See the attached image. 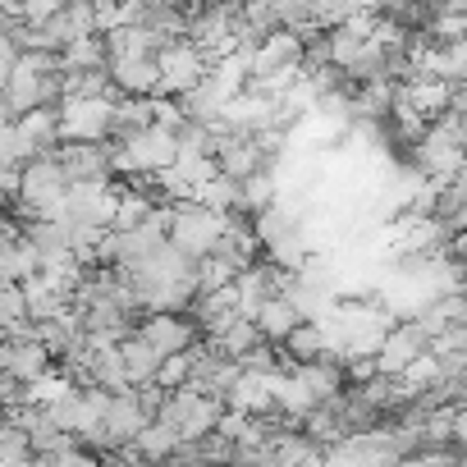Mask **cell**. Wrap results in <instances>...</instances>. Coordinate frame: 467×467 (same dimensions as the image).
Wrapping results in <instances>:
<instances>
[{"label": "cell", "instance_id": "cell-1", "mask_svg": "<svg viewBox=\"0 0 467 467\" xmlns=\"http://www.w3.org/2000/svg\"><path fill=\"white\" fill-rule=\"evenodd\" d=\"M5 110L19 119L37 106H56L60 101V60L51 51H24L15 60V69L5 74Z\"/></svg>", "mask_w": 467, "mask_h": 467}, {"label": "cell", "instance_id": "cell-2", "mask_svg": "<svg viewBox=\"0 0 467 467\" xmlns=\"http://www.w3.org/2000/svg\"><path fill=\"white\" fill-rule=\"evenodd\" d=\"M65 197H69V174L56 151L24 165V179H19L24 220H65Z\"/></svg>", "mask_w": 467, "mask_h": 467}, {"label": "cell", "instance_id": "cell-3", "mask_svg": "<svg viewBox=\"0 0 467 467\" xmlns=\"http://www.w3.org/2000/svg\"><path fill=\"white\" fill-rule=\"evenodd\" d=\"M174 156H179V133H170V129H161V124H147V129H138V133H129V138H119L115 147H110V165H115V174H161V170H170L174 165Z\"/></svg>", "mask_w": 467, "mask_h": 467}, {"label": "cell", "instance_id": "cell-4", "mask_svg": "<svg viewBox=\"0 0 467 467\" xmlns=\"http://www.w3.org/2000/svg\"><path fill=\"white\" fill-rule=\"evenodd\" d=\"M224 220L229 215H220L202 202H179V206H170V244L183 257L202 262L206 253H215V239L224 234Z\"/></svg>", "mask_w": 467, "mask_h": 467}, {"label": "cell", "instance_id": "cell-5", "mask_svg": "<svg viewBox=\"0 0 467 467\" xmlns=\"http://www.w3.org/2000/svg\"><path fill=\"white\" fill-rule=\"evenodd\" d=\"M220 412H224V403H220V399L197 394L192 385H183V389H170V394H165V408H161V417H156V421H165V426L188 444V440L211 435V431H215V421H220Z\"/></svg>", "mask_w": 467, "mask_h": 467}, {"label": "cell", "instance_id": "cell-6", "mask_svg": "<svg viewBox=\"0 0 467 467\" xmlns=\"http://www.w3.org/2000/svg\"><path fill=\"white\" fill-rule=\"evenodd\" d=\"M56 119H60V142H106L115 119V97H60Z\"/></svg>", "mask_w": 467, "mask_h": 467}, {"label": "cell", "instance_id": "cell-7", "mask_svg": "<svg viewBox=\"0 0 467 467\" xmlns=\"http://www.w3.org/2000/svg\"><path fill=\"white\" fill-rule=\"evenodd\" d=\"M156 69H161V92L165 97H183L211 74V60H206V51L192 37H170L156 51Z\"/></svg>", "mask_w": 467, "mask_h": 467}, {"label": "cell", "instance_id": "cell-8", "mask_svg": "<svg viewBox=\"0 0 467 467\" xmlns=\"http://www.w3.org/2000/svg\"><path fill=\"white\" fill-rule=\"evenodd\" d=\"M115 202H119L115 179H78V183H69V197H65V220H69V224L110 229V220H115Z\"/></svg>", "mask_w": 467, "mask_h": 467}, {"label": "cell", "instance_id": "cell-9", "mask_svg": "<svg viewBox=\"0 0 467 467\" xmlns=\"http://www.w3.org/2000/svg\"><path fill=\"white\" fill-rule=\"evenodd\" d=\"M138 335H142L161 358L188 353V348L202 339V330H197V321H192L188 312H147V317L138 321Z\"/></svg>", "mask_w": 467, "mask_h": 467}, {"label": "cell", "instance_id": "cell-10", "mask_svg": "<svg viewBox=\"0 0 467 467\" xmlns=\"http://www.w3.org/2000/svg\"><path fill=\"white\" fill-rule=\"evenodd\" d=\"M215 165L224 179H253L257 170H266V151L257 142V133H215Z\"/></svg>", "mask_w": 467, "mask_h": 467}, {"label": "cell", "instance_id": "cell-11", "mask_svg": "<svg viewBox=\"0 0 467 467\" xmlns=\"http://www.w3.org/2000/svg\"><path fill=\"white\" fill-rule=\"evenodd\" d=\"M51 353L42 339H33V330H19V335H5V344H0V371H10L19 380H37L42 371H51Z\"/></svg>", "mask_w": 467, "mask_h": 467}, {"label": "cell", "instance_id": "cell-12", "mask_svg": "<svg viewBox=\"0 0 467 467\" xmlns=\"http://www.w3.org/2000/svg\"><path fill=\"white\" fill-rule=\"evenodd\" d=\"M248 60H253V78H271L289 65H303V37L289 28H275L248 51Z\"/></svg>", "mask_w": 467, "mask_h": 467}, {"label": "cell", "instance_id": "cell-13", "mask_svg": "<svg viewBox=\"0 0 467 467\" xmlns=\"http://www.w3.org/2000/svg\"><path fill=\"white\" fill-rule=\"evenodd\" d=\"M106 69H110L115 97H156V92H161V69H156V56L110 60Z\"/></svg>", "mask_w": 467, "mask_h": 467}, {"label": "cell", "instance_id": "cell-14", "mask_svg": "<svg viewBox=\"0 0 467 467\" xmlns=\"http://www.w3.org/2000/svg\"><path fill=\"white\" fill-rule=\"evenodd\" d=\"M56 156H60L69 183H78V179H110V174H115L106 142H60Z\"/></svg>", "mask_w": 467, "mask_h": 467}, {"label": "cell", "instance_id": "cell-15", "mask_svg": "<svg viewBox=\"0 0 467 467\" xmlns=\"http://www.w3.org/2000/svg\"><path fill=\"white\" fill-rule=\"evenodd\" d=\"M399 97H403L412 110H421L426 119H435V115H444V110L453 106V83H444V78H435V74H408V78L399 83Z\"/></svg>", "mask_w": 467, "mask_h": 467}, {"label": "cell", "instance_id": "cell-16", "mask_svg": "<svg viewBox=\"0 0 467 467\" xmlns=\"http://www.w3.org/2000/svg\"><path fill=\"white\" fill-rule=\"evenodd\" d=\"M19 234L28 239V248L42 257V266L60 262V257H74L69 253V220H24Z\"/></svg>", "mask_w": 467, "mask_h": 467}, {"label": "cell", "instance_id": "cell-17", "mask_svg": "<svg viewBox=\"0 0 467 467\" xmlns=\"http://www.w3.org/2000/svg\"><path fill=\"white\" fill-rule=\"evenodd\" d=\"M15 124H19L24 142L33 147V156H47V151L60 147V119H56V106H37V110L19 115Z\"/></svg>", "mask_w": 467, "mask_h": 467}, {"label": "cell", "instance_id": "cell-18", "mask_svg": "<svg viewBox=\"0 0 467 467\" xmlns=\"http://www.w3.org/2000/svg\"><path fill=\"white\" fill-rule=\"evenodd\" d=\"M24 298H28V321H51V317H65L69 312V294L56 289L42 271L24 280Z\"/></svg>", "mask_w": 467, "mask_h": 467}, {"label": "cell", "instance_id": "cell-19", "mask_svg": "<svg viewBox=\"0 0 467 467\" xmlns=\"http://www.w3.org/2000/svg\"><path fill=\"white\" fill-rule=\"evenodd\" d=\"M285 358L298 367V362H317V358H330V339L321 330V321H298L289 335H285Z\"/></svg>", "mask_w": 467, "mask_h": 467}, {"label": "cell", "instance_id": "cell-20", "mask_svg": "<svg viewBox=\"0 0 467 467\" xmlns=\"http://www.w3.org/2000/svg\"><path fill=\"white\" fill-rule=\"evenodd\" d=\"M119 358H124V371H129V380H133V389L138 385H151L156 380V367H161V353L133 330V335H124L119 339Z\"/></svg>", "mask_w": 467, "mask_h": 467}, {"label": "cell", "instance_id": "cell-21", "mask_svg": "<svg viewBox=\"0 0 467 467\" xmlns=\"http://www.w3.org/2000/svg\"><path fill=\"white\" fill-rule=\"evenodd\" d=\"M257 321V330H262V339H271V344H285V335L303 321V312L285 298V294H275V298H266L262 303V312L253 317Z\"/></svg>", "mask_w": 467, "mask_h": 467}, {"label": "cell", "instance_id": "cell-22", "mask_svg": "<svg viewBox=\"0 0 467 467\" xmlns=\"http://www.w3.org/2000/svg\"><path fill=\"white\" fill-rule=\"evenodd\" d=\"M280 202V174H275V165H266V170H257L253 179H244V215L248 220H257L262 211H271Z\"/></svg>", "mask_w": 467, "mask_h": 467}, {"label": "cell", "instance_id": "cell-23", "mask_svg": "<svg viewBox=\"0 0 467 467\" xmlns=\"http://www.w3.org/2000/svg\"><path fill=\"white\" fill-rule=\"evenodd\" d=\"M92 385L106 389V394L133 389V380H129V371H124V358H119V344H115V348H92Z\"/></svg>", "mask_w": 467, "mask_h": 467}, {"label": "cell", "instance_id": "cell-24", "mask_svg": "<svg viewBox=\"0 0 467 467\" xmlns=\"http://www.w3.org/2000/svg\"><path fill=\"white\" fill-rule=\"evenodd\" d=\"M179 444H183V440H179L165 421H147V426H142V435L133 440V449H138V458H142V462H170V458L179 453Z\"/></svg>", "mask_w": 467, "mask_h": 467}, {"label": "cell", "instance_id": "cell-25", "mask_svg": "<svg viewBox=\"0 0 467 467\" xmlns=\"http://www.w3.org/2000/svg\"><path fill=\"white\" fill-rule=\"evenodd\" d=\"M60 97H115L110 69H60Z\"/></svg>", "mask_w": 467, "mask_h": 467}, {"label": "cell", "instance_id": "cell-26", "mask_svg": "<svg viewBox=\"0 0 467 467\" xmlns=\"http://www.w3.org/2000/svg\"><path fill=\"white\" fill-rule=\"evenodd\" d=\"M197 202H202V206H211V211H220V215H244V183H239V179L215 174V179L197 192Z\"/></svg>", "mask_w": 467, "mask_h": 467}, {"label": "cell", "instance_id": "cell-27", "mask_svg": "<svg viewBox=\"0 0 467 467\" xmlns=\"http://www.w3.org/2000/svg\"><path fill=\"white\" fill-rule=\"evenodd\" d=\"M147 124H151V97H115L110 138H129V133H138Z\"/></svg>", "mask_w": 467, "mask_h": 467}, {"label": "cell", "instance_id": "cell-28", "mask_svg": "<svg viewBox=\"0 0 467 467\" xmlns=\"http://www.w3.org/2000/svg\"><path fill=\"white\" fill-rule=\"evenodd\" d=\"M56 60H60V69H106V42H101V33L78 37L65 51H56Z\"/></svg>", "mask_w": 467, "mask_h": 467}, {"label": "cell", "instance_id": "cell-29", "mask_svg": "<svg viewBox=\"0 0 467 467\" xmlns=\"http://www.w3.org/2000/svg\"><path fill=\"white\" fill-rule=\"evenodd\" d=\"M156 211V197L151 192H142V188H119V202H115V220H110V229H133V224H142L147 215Z\"/></svg>", "mask_w": 467, "mask_h": 467}, {"label": "cell", "instance_id": "cell-30", "mask_svg": "<svg viewBox=\"0 0 467 467\" xmlns=\"http://www.w3.org/2000/svg\"><path fill=\"white\" fill-rule=\"evenodd\" d=\"M253 344H262V330H257V321H248V317H239L229 330H220V335L211 339V348L224 353V358H234V362H239Z\"/></svg>", "mask_w": 467, "mask_h": 467}, {"label": "cell", "instance_id": "cell-31", "mask_svg": "<svg viewBox=\"0 0 467 467\" xmlns=\"http://www.w3.org/2000/svg\"><path fill=\"white\" fill-rule=\"evenodd\" d=\"M74 389H78L74 376H65V371H42L37 380H28V403H33V408H51V403H60V399L74 394Z\"/></svg>", "mask_w": 467, "mask_h": 467}, {"label": "cell", "instance_id": "cell-32", "mask_svg": "<svg viewBox=\"0 0 467 467\" xmlns=\"http://www.w3.org/2000/svg\"><path fill=\"white\" fill-rule=\"evenodd\" d=\"M0 330H5V335L28 330V298H24V285H0Z\"/></svg>", "mask_w": 467, "mask_h": 467}, {"label": "cell", "instance_id": "cell-33", "mask_svg": "<svg viewBox=\"0 0 467 467\" xmlns=\"http://www.w3.org/2000/svg\"><path fill=\"white\" fill-rule=\"evenodd\" d=\"M234 280H239V271H234L224 257L206 253V257L197 262V294H215V289H224V285H234Z\"/></svg>", "mask_w": 467, "mask_h": 467}, {"label": "cell", "instance_id": "cell-34", "mask_svg": "<svg viewBox=\"0 0 467 467\" xmlns=\"http://www.w3.org/2000/svg\"><path fill=\"white\" fill-rule=\"evenodd\" d=\"M188 380H192V348L161 358V367H156V385H161V389H183Z\"/></svg>", "mask_w": 467, "mask_h": 467}, {"label": "cell", "instance_id": "cell-35", "mask_svg": "<svg viewBox=\"0 0 467 467\" xmlns=\"http://www.w3.org/2000/svg\"><path fill=\"white\" fill-rule=\"evenodd\" d=\"M151 124H161V129H170V133H183V129H188L183 101H179V97L156 92V97H151Z\"/></svg>", "mask_w": 467, "mask_h": 467}, {"label": "cell", "instance_id": "cell-36", "mask_svg": "<svg viewBox=\"0 0 467 467\" xmlns=\"http://www.w3.org/2000/svg\"><path fill=\"white\" fill-rule=\"evenodd\" d=\"M307 10H312V24L321 28V33H330V28H339L353 10H348V0H307Z\"/></svg>", "mask_w": 467, "mask_h": 467}, {"label": "cell", "instance_id": "cell-37", "mask_svg": "<svg viewBox=\"0 0 467 467\" xmlns=\"http://www.w3.org/2000/svg\"><path fill=\"white\" fill-rule=\"evenodd\" d=\"M19 408H28V380L0 371V412H19Z\"/></svg>", "mask_w": 467, "mask_h": 467}, {"label": "cell", "instance_id": "cell-38", "mask_svg": "<svg viewBox=\"0 0 467 467\" xmlns=\"http://www.w3.org/2000/svg\"><path fill=\"white\" fill-rule=\"evenodd\" d=\"M56 467H106L101 453H92L88 444H69L65 453H56Z\"/></svg>", "mask_w": 467, "mask_h": 467}, {"label": "cell", "instance_id": "cell-39", "mask_svg": "<svg viewBox=\"0 0 467 467\" xmlns=\"http://www.w3.org/2000/svg\"><path fill=\"white\" fill-rule=\"evenodd\" d=\"M65 5H69V0H24V19H28V24H42V19L60 15Z\"/></svg>", "mask_w": 467, "mask_h": 467}, {"label": "cell", "instance_id": "cell-40", "mask_svg": "<svg viewBox=\"0 0 467 467\" xmlns=\"http://www.w3.org/2000/svg\"><path fill=\"white\" fill-rule=\"evenodd\" d=\"M19 56H24V51H19V42H15V33H10L5 24H0V74H10Z\"/></svg>", "mask_w": 467, "mask_h": 467}, {"label": "cell", "instance_id": "cell-41", "mask_svg": "<svg viewBox=\"0 0 467 467\" xmlns=\"http://www.w3.org/2000/svg\"><path fill=\"white\" fill-rule=\"evenodd\" d=\"M353 15H380V0H348Z\"/></svg>", "mask_w": 467, "mask_h": 467}, {"label": "cell", "instance_id": "cell-42", "mask_svg": "<svg viewBox=\"0 0 467 467\" xmlns=\"http://www.w3.org/2000/svg\"><path fill=\"white\" fill-rule=\"evenodd\" d=\"M192 5H244V0H192Z\"/></svg>", "mask_w": 467, "mask_h": 467}, {"label": "cell", "instance_id": "cell-43", "mask_svg": "<svg viewBox=\"0 0 467 467\" xmlns=\"http://www.w3.org/2000/svg\"><path fill=\"white\" fill-rule=\"evenodd\" d=\"M0 92H5V74H0Z\"/></svg>", "mask_w": 467, "mask_h": 467}, {"label": "cell", "instance_id": "cell-44", "mask_svg": "<svg viewBox=\"0 0 467 467\" xmlns=\"http://www.w3.org/2000/svg\"><path fill=\"white\" fill-rule=\"evenodd\" d=\"M5 202H10V197H0V211H5Z\"/></svg>", "mask_w": 467, "mask_h": 467}, {"label": "cell", "instance_id": "cell-45", "mask_svg": "<svg viewBox=\"0 0 467 467\" xmlns=\"http://www.w3.org/2000/svg\"><path fill=\"white\" fill-rule=\"evenodd\" d=\"M19 467H33V458H28V462H19Z\"/></svg>", "mask_w": 467, "mask_h": 467}, {"label": "cell", "instance_id": "cell-46", "mask_svg": "<svg viewBox=\"0 0 467 467\" xmlns=\"http://www.w3.org/2000/svg\"><path fill=\"white\" fill-rule=\"evenodd\" d=\"M110 467H129V462H110Z\"/></svg>", "mask_w": 467, "mask_h": 467}]
</instances>
